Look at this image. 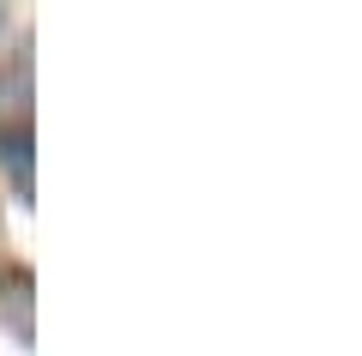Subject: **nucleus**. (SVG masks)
<instances>
[{"label":"nucleus","instance_id":"1","mask_svg":"<svg viewBox=\"0 0 362 356\" xmlns=\"http://www.w3.org/2000/svg\"><path fill=\"white\" fill-rule=\"evenodd\" d=\"M0 163L18 169V193H30V133H0Z\"/></svg>","mask_w":362,"mask_h":356}]
</instances>
